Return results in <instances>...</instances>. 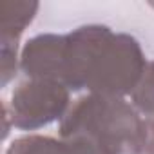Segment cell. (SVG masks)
Here are the masks:
<instances>
[{"label": "cell", "mask_w": 154, "mask_h": 154, "mask_svg": "<svg viewBox=\"0 0 154 154\" xmlns=\"http://www.w3.org/2000/svg\"><path fill=\"white\" fill-rule=\"evenodd\" d=\"M38 11V2H6L0 4V54L17 56L18 40Z\"/></svg>", "instance_id": "obj_4"}, {"label": "cell", "mask_w": 154, "mask_h": 154, "mask_svg": "<svg viewBox=\"0 0 154 154\" xmlns=\"http://www.w3.org/2000/svg\"><path fill=\"white\" fill-rule=\"evenodd\" d=\"M69 89L53 80L29 78L22 82L11 96V105L4 103V112L13 127L35 131L62 120L69 111Z\"/></svg>", "instance_id": "obj_3"}, {"label": "cell", "mask_w": 154, "mask_h": 154, "mask_svg": "<svg viewBox=\"0 0 154 154\" xmlns=\"http://www.w3.org/2000/svg\"><path fill=\"white\" fill-rule=\"evenodd\" d=\"M6 154H102L85 138H49L29 134L13 140Z\"/></svg>", "instance_id": "obj_5"}, {"label": "cell", "mask_w": 154, "mask_h": 154, "mask_svg": "<svg viewBox=\"0 0 154 154\" xmlns=\"http://www.w3.org/2000/svg\"><path fill=\"white\" fill-rule=\"evenodd\" d=\"M132 105L147 114L149 118H154V62H149L145 67V72L141 76L140 84L131 94Z\"/></svg>", "instance_id": "obj_6"}, {"label": "cell", "mask_w": 154, "mask_h": 154, "mask_svg": "<svg viewBox=\"0 0 154 154\" xmlns=\"http://www.w3.org/2000/svg\"><path fill=\"white\" fill-rule=\"evenodd\" d=\"M140 154H154V118H145L143 122V140Z\"/></svg>", "instance_id": "obj_7"}, {"label": "cell", "mask_w": 154, "mask_h": 154, "mask_svg": "<svg viewBox=\"0 0 154 154\" xmlns=\"http://www.w3.org/2000/svg\"><path fill=\"white\" fill-rule=\"evenodd\" d=\"M143 118L120 96L87 94L60 122V138H85L102 154H140Z\"/></svg>", "instance_id": "obj_2"}, {"label": "cell", "mask_w": 154, "mask_h": 154, "mask_svg": "<svg viewBox=\"0 0 154 154\" xmlns=\"http://www.w3.org/2000/svg\"><path fill=\"white\" fill-rule=\"evenodd\" d=\"M145 54L136 38L107 26H82L67 35H38L20 56V69L36 80H53L69 91L132 94L145 72Z\"/></svg>", "instance_id": "obj_1"}]
</instances>
